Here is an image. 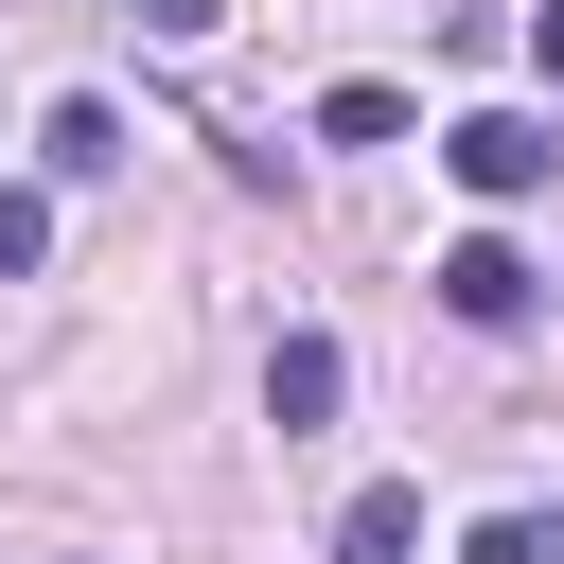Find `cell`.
<instances>
[{
	"label": "cell",
	"instance_id": "5b68a950",
	"mask_svg": "<svg viewBox=\"0 0 564 564\" xmlns=\"http://www.w3.org/2000/svg\"><path fill=\"white\" fill-rule=\"evenodd\" d=\"M35 159H53V176H106V159H123V106H106V88H70V106L35 123Z\"/></svg>",
	"mask_w": 564,
	"mask_h": 564
},
{
	"label": "cell",
	"instance_id": "9c48e42d",
	"mask_svg": "<svg viewBox=\"0 0 564 564\" xmlns=\"http://www.w3.org/2000/svg\"><path fill=\"white\" fill-rule=\"evenodd\" d=\"M123 18H141V35H212L229 0H123Z\"/></svg>",
	"mask_w": 564,
	"mask_h": 564
},
{
	"label": "cell",
	"instance_id": "ba28073f",
	"mask_svg": "<svg viewBox=\"0 0 564 564\" xmlns=\"http://www.w3.org/2000/svg\"><path fill=\"white\" fill-rule=\"evenodd\" d=\"M35 264H53V194H35V176H0V282H35Z\"/></svg>",
	"mask_w": 564,
	"mask_h": 564
},
{
	"label": "cell",
	"instance_id": "7a4b0ae2",
	"mask_svg": "<svg viewBox=\"0 0 564 564\" xmlns=\"http://www.w3.org/2000/svg\"><path fill=\"white\" fill-rule=\"evenodd\" d=\"M423 282H441V317H458V335H511V317H529V247H511V229H458Z\"/></svg>",
	"mask_w": 564,
	"mask_h": 564
},
{
	"label": "cell",
	"instance_id": "8992f818",
	"mask_svg": "<svg viewBox=\"0 0 564 564\" xmlns=\"http://www.w3.org/2000/svg\"><path fill=\"white\" fill-rule=\"evenodd\" d=\"M458 564H564V511H546V494H511V511H476V529H458Z\"/></svg>",
	"mask_w": 564,
	"mask_h": 564
},
{
	"label": "cell",
	"instance_id": "3957f363",
	"mask_svg": "<svg viewBox=\"0 0 564 564\" xmlns=\"http://www.w3.org/2000/svg\"><path fill=\"white\" fill-rule=\"evenodd\" d=\"M335 405H352V352H335V335H317V317H300V335H282V352H264V423H282V441H317V423H335Z\"/></svg>",
	"mask_w": 564,
	"mask_h": 564
},
{
	"label": "cell",
	"instance_id": "6da1fadb",
	"mask_svg": "<svg viewBox=\"0 0 564 564\" xmlns=\"http://www.w3.org/2000/svg\"><path fill=\"white\" fill-rule=\"evenodd\" d=\"M441 176H458L476 212H511V194L564 176V123H529V106H458V123H441Z\"/></svg>",
	"mask_w": 564,
	"mask_h": 564
},
{
	"label": "cell",
	"instance_id": "30bf717a",
	"mask_svg": "<svg viewBox=\"0 0 564 564\" xmlns=\"http://www.w3.org/2000/svg\"><path fill=\"white\" fill-rule=\"evenodd\" d=\"M529 70H546V88H564V0H529Z\"/></svg>",
	"mask_w": 564,
	"mask_h": 564
},
{
	"label": "cell",
	"instance_id": "277c9868",
	"mask_svg": "<svg viewBox=\"0 0 564 564\" xmlns=\"http://www.w3.org/2000/svg\"><path fill=\"white\" fill-rule=\"evenodd\" d=\"M405 546H423V494H405V476H370V494L335 511V564H405Z\"/></svg>",
	"mask_w": 564,
	"mask_h": 564
},
{
	"label": "cell",
	"instance_id": "52a82bcc",
	"mask_svg": "<svg viewBox=\"0 0 564 564\" xmlns=\"http://www.w3.org/2000/svg\"><path fill=\"white\" fill-rule=\"evenodd\" d=\"M317 141H335V159H370V141H405V88H317Z\"/></svg>",
	"mask_w": 564,
	"mask_h": 564
}]
</instances>
